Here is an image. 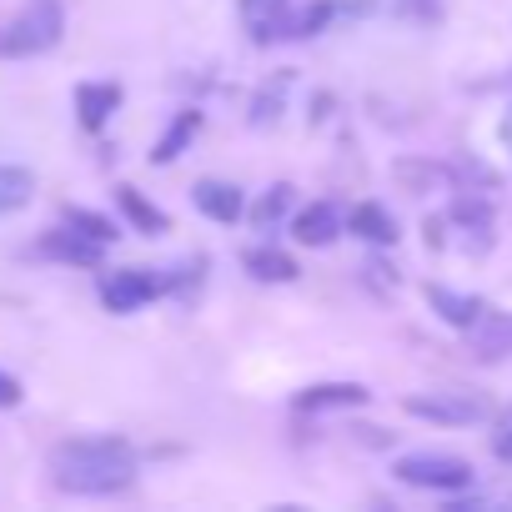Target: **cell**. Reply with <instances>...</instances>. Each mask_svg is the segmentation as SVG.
<instances>
[{
  "instance_id": "1",
  "label": "cell",
  "mask_w": 512,
  "mask_h": 512,
  "mask_svg": "<svg viewBox=\"0 0 512 512\" xmlns=\"http://www.w3.org/2000/svg\"><path fill=\"white\" fill-rule=\"evenodd\" d=\"M51 477L76 497H116L136 482V452L116 437H71L51 452Z\"/></svg>"
},
{
  "instance_id": "2",
  "label": "cell",
  "mask_w": 512,
  "mask_h": 512,
  "mask_svg": "<svg viewBox=\"0 0 512 512\" xmlns=\"http://www.w3.org/2000/svg\"><path fill=\"white\" fill-rule=\"evenodd\" d=\"M66 36V11L61 0H26V6L0 26V56L6 61H31L56 51Z\"/></svg>"
},
{
  "instance_id": "3",
  "label": "cell",
  "mask_w": 512,
  "mask_h": 512,
  "mask_svg": "<svg viewBox=\"0 0 512 512\" xmlns=\"http://www.w3.org/2000/svg\"><path fill=\"white\" fill-rule=\"evenodd\" d=\"M392 472H397V482L422 487V492H462V487H472V462L452 457V452H412V457H397Z\"/></svg>"
},
{
  "instance_id": "4",
  "label": "cell",
  "mask_w": 512,
  "mask_h": 512,
  "mask_svg": "<svg viewBox=\"0 0 512 512\" xmlns=\"http://www.w3.org/2000/svg\"><path fill=\"white\" fill-rule=\"evenodd\" d=\"M166 287H176V277H151L146 267H126V272H106L101 277V302L111 312H136L151 297H161Z\"/></svg>"
},
{
  "instance_id": "5",
  "label": "cell",
  "mask_w": 512,
  "mask_h": 512,
  "mask_svg": "<svg viewBox=\"0 0 512 512\" xmlns=\"http://www.w3.org/2000/svg\"><path fill=\"white\" fill-rule=\"evenodd\" d=\"M407 412L422 422H437V427H472V422H482L487 407L472 392H422V397H407Z\"/></svg>"
},
{
  "instance_id": "6",
  "label": "cell",
  "mask_w": 512,
  "mask_h": 512,
  "mask_svg": "<svg viewBox=\"0 0 512 512\" xmlns=\"http://www.w3.org/2000/svg\"><path fill=\"white\" fill-rule=\"evenodd\" d=\"M236 16H241V26L256 46H272L277 36H287L292 0H236Z\"/></svg>"
},
{
  "instance_id": "7",
  "label": "cell",
  "mask_w": 512,
  "mask_h": 512,
  "mask_svg": "<svg viewBox=\"0 0 512 512\" xmlns=\"http://www.w3.org/2000/svg\"><path fill=\"white\" fill-rule=\"evenodd\" d=\"M41 256H56V262H71V267H101L106 262V241H96V236H86L76 226H56V231H46Z\"/></svg>"
},
{
  "instance_id": "8",
  "label": "cell",
  "mask_w": 512,
  "mask_h": 512,
  "mask_svg": "<svg viewBox=\"0 0 512 512\" xmlns=\"http://www.w3.org/2000/svg\"><path fill=\"white\" fill-rule=\"evenodd\" d=\"M116 106H121V86L116 81H86V86H76V111H81V126L86 131H101Z\"/></svg>"
},
{
  "instance_id": "9",
  "label": "cell",
  "mask_w": 512,
  "mask_h": 512,
  "mask_svg": "<svg viewBox=\"0 0 512 512\" xmlns=\"http://www.w3.org/2000/svg\"><path fill=\"white\" fill-rule=\"evenodd\" d=\"M191 201H196V211H206L211 221H236L241 211H246V201H241V186H231V181H196L191 186Z\"/></svg>"
},
{
  "instance_id": "10",
  "label": "cell",
  "mask_w": 512,
  "mask_h": 512,
  "mask_svg": "<svg viewBox=\"0 0 512 512\" xmlns=\"http://www.w3.org/2000/svg\"><path fill=\"white\" fill-rule=\"evenodd\" d=\"M467 332H472V352H477L482 362H497V357L512 352V317H502V312H487V307H482V317H477Z\"/></svg>"
},
{
  "instance_id": "11",
  "label": "cell",
  "mask_w": 512,
  "mask_h": 512,
  "mask_svg": "<svg viewBox=\"0 0 512 512\" xmlns=\"http://www.w3.org/2000/svg\"><path fill=\"white\" fill-rule=\"evenodd\" d=\"M337 231H342V216H337L332 201H317V206L297 211V221H292V236H297L302 246H332Z\"/></svg>"
},
{
  "instance_id": "12",
  "label": "cell",
  "mask_w": 512,
  "mask_h": 512,
  "mask_svg": "<svg viewBox=\"0 0 512 512\" xmlns=\"http://www.w3.org/2000/svg\"><path fill=\"white\" fill-rule=\"evenodd\" d=\"M362 402H367V387H362V382H322V387H307V392H297V412L362 407Z\"/></svg>"
},
{
  "instance_id": "13",
  "label": "cell",
  "mask_w": 512,
  "mask_h": 512,
  "mask_svg": "<svg viewBox=\"0 0 512 512\" xmlns=\"http://www.w3.org/2000/svg\"><path fill=\"white\" fill-rule=\"evenodd\" d=\"M427 302L447 327H462V332L482 317V297H467V292H452V287H427Z\"/></svg>"
},
{
  "instance_id": "14",
  "label": "cell",
  "mask_w": 512,
  "mask_h": 512,
  "mask_svg": "<svg viewBox=\"0 0 512 512\" xmlns=\"http://www.w3.org/2000/svg\"><path fill=\"white\" fill-rule=\"evenodd\" d=\"M347 226H352L362 241H372V246H392V241H397V221H392V211H387V206H377V201L352 206Z\"/></svg>"
},
{
  "instance_id": "15",
  "label": "cell",
  "mask_w": 512,
  "mask_h": 512,
  "mask_svg": "<svg viewBox=\"0 0 512 512\" xmlns=\"http://www.w3.org/2000/svg\"><path fill=\"white\" fill-rule=\"evenodd\" d=\"M246 272L256 282H297V262L287 251H277V246H251L246 251Z\"/></svg>"
},
{
  "instance_id": "16",
  "label": "cell",
  "mask_w": 512,
  "mask_h": 512,
  "mask_svg": "<svg viewBox=\"0 0 512 512\" xmlns=\"http://www.w3.org/2000/svg\"><path fill=\"white\" fill-rule=\"evenodd\" d=\"M196 131H201V111H181V116L171 121V131L151 146V166H171V161L186 151V141H191Z\"/></svg>"
},
{
  "instance_id": "17",
  "label": "cell",
  "mask_w": 512,
  "mask_h": 512,
  "mask_svg": "<svg viewBox=\"0 0 512 512\" xmlns=\"http://www.w3.org/2000/svg\"><path fill=\"white\" fill-rule=\"evenodd\" d=\"M31 196H36V176L26 166H6V161H0V216L21 211Z\"/></svg>"
},
{
  "instance_id": "18",
  "label": "cell",
  "mask_w": 512,
  "mask_h": 512,
  "mask_svg": "<svg viewBox=\"0 0 512 512\" xmlns=\"http://www.w3.org/2000/svg\"><path fill=\"white\" fill-rule=\"evenodd\" d=\"M116 206L136 221V231H151V236H156V231H166V216H161V211H156L136 186H116Z\"/></svg>"
},
{
  "instance_id": "19",
  "label": "cell",
  "mask_w": 512,
  "mask_h": 512,
  "mask_svg": "<svg viewBox=\"0 0 512 512\" xmlns=\"http://www.w3.org/2000/svg\"><path fill=\"white\" fill-rule=\"evenodd\" d=\"M287 86H292V76H277V81H267L262 91H256V101H251V121H256V126H272V121L282 116Z\"/></svg>"
},
{
  "instance_id": "20",
  "label": "cell",
  "mask_w": 512,
  "mask_h": 512,
  "mask_svg": "<svg viewBox=\"0 0 512 512\" xmlns=\"http://www.w3.org/2000/svg\"><path fill=\"white\" fill-rule=\"evenodd\" d=\"M287 211H292V186H272V191L262 196V206L251 211V221L262 226V231H272V226H277Z\"/></svg>"
},
{
  "instance_id": "21",
  "label": "cell",
  "mask_w": 512,
  "mask_h": 512,
  "mask_svg": "<svg viewBox=\"0 0 512 512\" xmlns=\"http://www.w3.org/2000/svg\"><path fill=\"white\" fill-rule=\"evenodd\" d=\"M66 226H76V231H86V236H96V241H116V221H106V216H96V211H86V206H71L66 211Z\"/></svg>"
},
{
  "instance_id": "22",
  "label": "cell",
  "mask_w": 512,
  "mask_h": 512,
  "mask_svg": "<svg viewBox=\"0 0 512 512\" xmlns=\"http://www.w3.org/2000/svg\"><path fill=\"white\" fill-rule=\"evenodd\" d=\"M397 181H407L412 191H432L437 181H447V171H437V166H412V161H402V166H397Z\"/></svg>"
},
{
  "instance_id": "23",
  "label": "cell",
  "mask_w": 512,
  "mask_h": 512,
  "mask_svg": "<svg viewBox=\"0 0 512 512\" xmlns=\"http://www.w3.org/2000/svg\"><path fill=\"white\" fill-rule=\"evenodd\" d=\"M492 452L497 462H512V407L497 412V427H492Z\"/></svg>"
},
{
  "instance_id": "24",
  "label": "cell",
  "mask_w": 512,
  "mask_h": 512,
  "mask_svg": "<svg viewBox=\"0 0 512 512\" xmlns=\"http://www.w3.org/2000/svg\"><path fill=\"white\" fill-rule=\"evenodd\" d=\"M16 402H21V382H16L11 372H0V412L16 407Z\"/></svg>"
}]
</instances>
